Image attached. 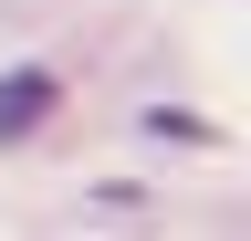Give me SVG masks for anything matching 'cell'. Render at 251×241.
<instances>
[{
    "label": "cell",
    "instance_id": "1",
    "mask_svg": "<svg viewBox=\"0 0 251 241\" xmlns=\"http://www.w3.org/2000/svg\"><path fill=\"white\" fill-rule=\"evenodd\" d=\"M52 105H63V84L42 63H21V74H0V147H21V136H42L52 126Z\"/></svg>",
    "mask_w": 251,
    "mask_h": 241
}]
</instances>
